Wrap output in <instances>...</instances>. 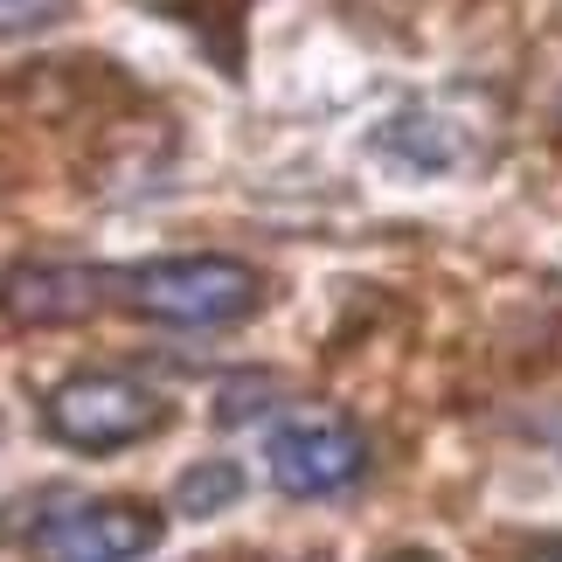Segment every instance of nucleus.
Instances as JSON below:
<instances>
[{
    "mask_svg": "<svg viewBox=\"0 0 562 562\" xmlns=\"http://www.w3.org/2000/svg\"><path fill=\"white\" fill-rule=\"evenodd\" d=\"M119 306L154 319V327H236L265 306V278H257L244 257L223 250H175V257H146V265L119 271Z\"/></svg>",
    "mask_w": 562,
    "mask_h": 562,
    "instance_id": "f257e3e1",
    "label": "nucleus"
},
{
    "mask_svg": "<svg viewBox=\"0 0 562 562\" xmlns=\"http://www.w3.org/2000/svg\"><path fill=\"white\" fill-rule=\"evenodd\" d=\"M42 424H49L56 445L83 451V459H104V451H125V445L154 438L167 424V396L146 389L139 375H125V369H77L49 389Z\"/></svg>",
    "mask_w": 562,
    "mask_h": 562,
    "instance_id": "f03ea898",
    "label": "nucleus"
},
{
    "mask_svg": "<svg viewBox=\"0 0 562 562\" xmlns=\"http://www.w3.org/2000/svg\"><path fill=\"white\" fill-rule=\"evenodd\" d=\"M265 472L285 501H334L369 472V438L334 403H292L265 438Z\"/></svg>",
    "mask_w": 562,
    "mask_h": 562,
    "instance_id": "7ed1b4c3",
    "label": "nucleus"
},
{
    "mask_svg": "<svg viewBox=\"0 0 562 562\" xmlns=\"http://www.w3.org/2000/svg\"><path fill=\"white\" fill-rule=\"evenodd\" d=\"M167 542V514L133 493H91V501H63L29 528V562H139Z\"/></svg>",
    "mask_w": 562,
    "mask_h": 562,
    "instance_id": "20e7f679",
    "label": "nucleus"
},
{
    "mask_svg": "<svg viewBox=\"0 0 562 562\" xmlns=\"http://www.w3.org/2000/svg\"><path fill=\"white\" fill-rule=\"evenodd\" d=\"M119 299L112 265H77V257H21L0 271V319L14 327H83Z\"/></svg>",
    "mask_w": 562,
    "mask_h": 562,
    "instance_id": "39448f33",
    "label": "nucleus"
},
{
    "mask_svg": "<svg viewBox=\"0 0 562 562\" xmlns=\"http://www.w3.org/2000/svg\"><path fill=\"white\" fill-rule=\"evenodd\" d=\"M375 146L396 167H409V175H451V167H465V133L451 125L445 112H430V104H409V112H396L375 133Z\"/></svg>",
    "mask_w": 562,
    "mask_h": 562,
    "instance_id": "423d86ee",
    "label": "nucleus"
},
{
    "mask_svg": "<svg viewBox=\"0 0 562 562\" xmlns=\"http://www.w3.org/2000/svg\"><path fill=\"white\" fill-rule=\"evenodd\" d=\"M236 501H244V465L236 459H194L175 480V514H188V521H215Z\"/></svg>",
    "mask_w": 562,
    "mask_h": 562,
    "instance_id": "0eeeda50",
    "label": "nucleus"
},
{
    "mask_svg": "<svg viewBox=\"0 0 562 562\" xmlns=\"http://www.w3.org/2000/svg\"><path fill=\"white\" fill-rule=\"evenodd\" d=\"M77 0H0V35H35V29H56Z\"/></svg>",
    "mask_w": 562,
    "mask_h": 562,
    "instance_id": "6e6552de",
    "label": "nucleus"
},
{
    "mask_svg": "<svg viewBox=\"0 0 562 562\" xmlns=\"http://www.w3.org/2000/svg\"><path fill=\"white\" fill-rule=\"evenodd\" d=\"M521 562H562V542H542V549H528Z\"/></svg>",
    "mask_w": 562,
    "mask_h": 562,
    "instance_id": "1a4fd4ad",
    "label": "nucleus"
},
{
    "mask_svg": "<svg viewBox=\"0 0 562 562\" xmlns=\"http://www.w3.org/2000/svg\"><path fill=\"white\" fill-rule=\"evenodd\" d=\"M382 562H438L430 549H396V555H382Z\"/></svg>",
    "mask_w": 562,
    "mask_h": 562,
    "instance_id": "9d476101",
    "label": "nucleus"
},
{
    "mask_svg": "<svg viewBox=\"0 0 562 562\" xmlns=\"http://www.w3.org/2000/svg\"><path fill=\"white\" fill-rule=\"evenodd\" d=\"M299 562H327V555H319V549H313V555H299Z\"/></svg>",
    "mask_w": 562,
    "mask_h": 562,
    "instance_id": "9b49d317",
    "label": "nucleus"
},
{
    "mask_svg": "<svg viewBox=\"0 0 562 562\" xmlns=\"http://www.w3.org/2000/svg\"><path fill=\"white\" fill-rule=\"evenodd\" d=\"M555 125H562V98H555Z\"/></svg>",
    "mask_w": 562,
    "mask_h": 562,
    "instance_id": "f8f14e48",
    "label": "nucleus"
},
{
    "mask_svg": "<svg viewBox=\"0 0 562 562\" xmlns=\"http://www.w3.org/2000/svg\"><path fill=\"white\" fill-rule=\"evenodd\" d=\"M0 438H8V417H0Z\"/></svg>",
    "mask_w": 562,
    "mask_h": 562,
    "instance_id": "ddd939ff",
    "label": "nucleus"
}]
</instances>
